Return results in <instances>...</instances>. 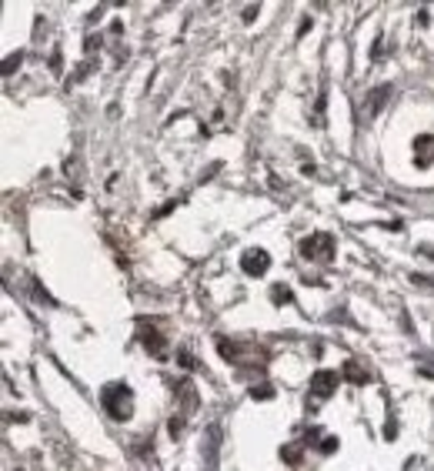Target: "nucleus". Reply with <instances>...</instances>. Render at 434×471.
<instances>
[{
    "instance_id": "nucleus-1",
    "label": "nucleus",
    "mask_w": 434,
    "mask_h": 471,
    "mask_svg": "<svg viewBox=\"0 0 434 471\" xmlns=\"http://www.w3.org/2000/svg\"><path fill=\"white\" fill-rule=\"evenodd\" d=\"M104 404H107L110 418H128L130 415V391L124 385H114V388L104 391Z\"/></svg>"
},
{
    "instance_id": "nucleus-2",
    "label": "nucleus",
    "mask_w": 434,
    "mask_h": 471,
    "mask_svg": "<svg viewBox=\"0 0 434 471\" xmlns=\"http://www.w3.org/2000/svg\"><path fill=\"white\" fill-rule=\"evenodd\" d=\"M331 237L328 234H317V237H307L304 241V254L307 258H321V261H328L331 258Z\"/></svg>"
},
{
    "instance_id": "nucleus-3",
    "label": "nucleus",
    "mask_w": 434,
    "mask_h": 471,
    "mask_svg": "<svg viewBox=\"0 0 434 471\" xmlns=\"http://www.w3.org/2000/svg\"><path fill=\"white\" fill-rule=\"evenodd\" d=\"M334 381H337L334 371H321V374L314 378V398H328V394L334 391Z\"/></svg>"
},
{
    "instance_id": "nucleus-4",
    "label": "nucleus",
    "mask_w": 434,
    "mask_h": 471,
    "mask_svg": "<svg viewBox=\"0 0 434 471\" xmlns=\"http://www.w3.org/2000/svg\"><path fill=\"white\" fill-rule=\"evenodd\" d=\"M267 264H271V258H267L264 251H257V254H248V258H244V271H248V274H264Z\"/></svg>"
},
{
    "instance_id": "nucleus-5",
    "label": "nucleus",
    "mask_w": 434,
    "mask_h": 471,
    "mask_svg": "<svg viewBox=\"0 0 434 471\" xmlns=\"http://www.w3.org/2000/svg\"><path fill=\"white\" fill-rule=\"evenodd\" d=\"M418 144H421V157H418V164H431L434 160V137H421Z\"/></svg>"
},
{
    "instance_id": "nucleus-6",
    "label": "nucleus",
    "mask_w": 434,
    "mask_h": 471,
    "mask_svg": "<svg viewBox=\"0 0 434 471\" xmlns=\"http://www.w3.org/2000/svg\"><path fill=\"white\" fill-rule=\"evenodd\" d=\"M144 344L151 348L154 354H160V351H164V341H160V335H157V331H151V335H144Z\"/></svg>"
},
{
    "instance_id": "nucleus-7",
    "label": "nucleus",
    "mask_w": 434,
    "mask_h": 471,
    "mask_svg": "<svg viewBox=\"0 0 434 471\" xmlns=\"http://www.w3.org/2000/svg\"><path fill=\"white\" fill-rule=\"evenodd\" d=\"M348 374H351L354 381H364V378H367V374H364V371H361L358 365H348Z\"/></svg>"
}]
</instances>
